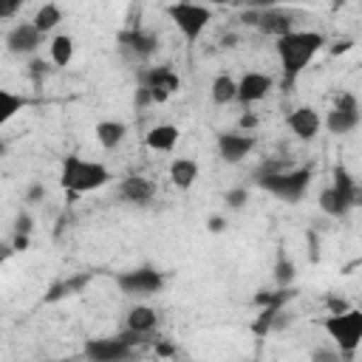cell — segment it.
<instances>
[{"instance_id": "cell-2", "label": "cell", "mask_w": 362, "mask_h": 362, "mask_svg": "<svg viewBox=\"0 0 362 362\" xmlns=\"http://www.w3.org/2000/svg\"><path fill=\"white\" fill-rule=\"evenodd\" d=\"M110 181V170L99 161L82 158V156H68L62 158L59 167V187L74 192V195H85V192H96L102 187H107Z\"/></svg>"}, {"instance_id": "cell-14", "label": "cell", "mask_w": 362, "mask_h": 362, "mask_svg": "<svg viewBox=\"0 0 362 362\" xmlns=\"http://www.w3.org/2000/svg\"><path fill=\"white\" fill-rule=\"evenodd\" d=\"M215 147H218L221 161H226V164H238V161H243V158L255 150V136H252V133H240V130L221 133L218 141H215Z\"/></svg>"}, {"instance_id": "cell-21", "label": "cell", "mask_w": 362, "mask_h": 362, "mask_svg": "<svg viewBox=\"0 0 362 362\" xmlns=\"http://www.w3.org/2000/svg\"><path fill=\"white\" fill-rule=\"evenodd\" d=\"M198 173H201V167H198L195 158H175V161L170 164V181H173V187L181 189V192L192 189V184L198 181Z\"/></svg>"}, {"instance_id": "cell-18", "label": "cell", "mask_w": 362, "mask_h": 362, "mask_svg": "<svg viewBox=\"0 0 362 362\" xmlns=\"http://www.w3.org/2000/svg\"><path fill=\"white\" fill-rule=\"evenodd\" d=\"M156 325H158V311H156L153 305H147V303L133 305V308L127 311V317H124V331H130V334H136V337L153 334Z\"/></svg>"}, {"instance_id": "cell-17", "label": "cell", "mask_w": 362, "mask_h": 362, "mask_svg": "<svg viewBox=\"0 0 362 362\" xmlns=\"http://www.w3.org/2000/svg\"><path fill=\"white\" fill-rule=\"evenodd\" d=\"M156 195V184L144 175H127L119 181V198L127 201V204H136V206H144L150 204Z\"/></svg>"}, {"instance_id": "cell-10", "label": "cell", "mask_w": 362, "mask_h": 362, "mask_svg": "<svg viewBox=\"0 0 362 362\" xmlns=\"http://www.w3.org/2000/svg\"><path fill=\"white\" fill-rule=\"evenodd\" d=\"M116 286L130 297H150V294L161 291L164 274L153 266H136V269H127V272L116 274Z\"/></svg>"}, {"instance_id": "cell-15", "label": "cell", "mask_w": 362, "mask_h": 362, "mask_svg": "<svg viewBox=\"0 0 362 362\" xmlns=\"http://www.w3.org/2000/svg\"><path fill=\"white\" fill-rule=\"evenodd\" d=\"M119 42H122V51H124V54H130L136 62L150 59V57L156 54V45H158L156 34H153V31H147V28H139V25H136V28L122 31Z\"/></svg>"}, {"instance_id": "cell-16", "label": "cell", "mask_w": 362, "mask_h": 362, "mask_svg": "<svg viewBox=\"0 0 362 362\" xmlns=\"http://www.w3.org/2000/svg\"><path fill=\"white\" fill-rule=\"evenodd\" d=\"M286 124H288V130H291L297 139L311 141V139L322 130V116H320L311 105H300V107H294V110L286 116Z\"/></svg>"}, {"instance_id": "cell-36", "label": "cell", "mask_w": 362, "mask_h": 362, "mask_svg": "<svg viewBox=\"0 0 362 362\" xmlns=\"http://www.w3.org/2000/svg\"><path fill=\"white\" fill-rule=\"evenodd\" d=\"M42 192H45V189H42V187H40V184H34V187H31V189H28V201H37V198H40V195H42Z\"/></svg>"}, {"instance_id": "cell-13", "label": "cell", "mask_w": 362, "mask_h": 362, "mask_svg": "<svg viewBox=\"0 0 362 362\" xmlns=\"http://www.w3.org/2000/svg\"><path fill=\"white\" fill-rule=\"evenodd\" d=\"M269 90H272V76H269V74H263V71H246V74L238 79L235 102H240L243 107H252V105L263 102Z\"/></svg>"}, {"instance_id": "cell-5", "label": "cell", "mask_w": 362, "mask_h": 362, "mask_svg": "<svg viewBox=\"0 0 362 362\" xmlns=\"http://www.w3.org/2000/svg\"><path fill=\"white\" fill-rule=\"evenodd\" d=\"M257 184H260L266 192H272L274 198L294 204V201H300V198L308 192V187H311V170H308V167H297V170H272V173L260 175Z\"/></svg>"}, {"instance_id": "cell-27", "label": "cell", "mask_w": 362, "mask_h": 362, "mask_svg": "<svg viewBox=\"0 0 362 362\" xmlns=\"http://www.w3.org/2000/svg\"><path fill=\"white\" fill-rule=\"evenodd\" d=\"M246 201H249V189H246V187H232V189L223 192V204H226L229 209H243Z\"/></svg>"}, {"instance_id": "cell-29", "label": "cell", "mask_w": 362, "mask_h": 362, "mask_svg": "<svg viewBox=\"0 0 362 362\" xmlns=\"http://www.w3.org/2000/svg\"><path fill=\"white\" fill-rule=\"evenodd\" d=\"M20 8H23L20 0H0V20H11V17H17Z\"/></svg>"}, {"instance_id": "cell-19", "label": "cell", "mask_w": 362, "mask_h": 362, "mask_svg": "<svg viewBox=\"0 0 362 362\" xmlns=\"http://www.w3.org/2000/svg\"><path fill=\"white\" fill-rule=\"evenodd\" d=\"M178 139H181V130L170 122H161V124H153L147 133H144V144L153 150V153H173L178 147Z\"/></svg>"}, {"instance_id": "cell-33", "label": "cell", "mask_w": 362, "mask_h": 362, "mask_svg": "<svg viewBox=\"0 0 362 362\" xmlns=\"http://www.w3.org/2000/svg\"><path fill=\"white\" fill-rule=\"evenodd\" d=\"M28 235H14V240H11V252H25L28 249Z\"/></svg>"}, {"instance_id": "cell-32", "label": "cell", "mask_w": 362, "mask_h": 362, "mask_svg": "<svg viewBox=\"0 0 362 362\" xmlns=\"http://www.w3.org/2000/svg\"><path fill=\"white\" fill-rule=\"evenodd\" d=\"M28 74H31V79H34V82H42V76L48 74V65H45L42 59H34V62H31V71H28Z\"/></svg>"}, {"instance_id": "cell-3", "label": "cell", "mask_w": 362, "mask_h": 362, "mask_svg": "<svg viewBox=\"0 0 362 362\" xmlns=\"http://www.w3.org/2000/svg\"><path fill=\"white\" fill-rule=\"evenodd\" d=\"M356 201H359V184L354 181V175L345 167H337L334 170V184H328L320 192L317 206L328 218H345L356 206Z\"/></svg>"}, {"instance_id": "cell-28", "label": "cell", "mask_w": 362, "mask_h": 362, "mask_svg": "<svg viewBox=\"0 0 362 362\" xmlns=\"http://www.w3.org/2000/svg\"><path fill=\"white\" fill-rule=\"evenodd\" d=\"M311 362H342V354L337 348H317L311 351Z\"/></svg>"}, {"instance_id": "cell-30", "label": "cell", "mask_w": 362, "mask_h": 362, "mask_svg": "<svg viewBox=\"0 0 362 362\" xmlns=\"http://www.w3.org/2000/svg\"><path fill=\"white\" fill-rule=\"evenodd\" d=\"M14 229H17V235H31V215L28 212H20L17 215V221H14Z\"/></svg>"}, {"instance_id": "cell-24", "label": "cell", "mask_w": 362, "mask_h": 362, "mask_svg": "<svg viewBox=\"0 0 362 362\" xmlns=\"http://www.w3.org/2000/svg\"><path fill=\"white\" fill-rule=\"evenodd\" d=\"M62 23V8L57 6V3H42L40 8H37V14L31 17V25L45 37V34H51L57 25Z\"/></svg>"}, {"instance_id": "cell-20", "label": "cell", "mask_w": 362, "mask_h": 362, "mask_svg": "<svg viewBox=\"0 0 362 362\" xmlns=\"http://www.w3.org/2000/svg\"><path fill=\"white\" fill-rule=\"evenodd\" d=\"M93 139L102 150H116L127 139V124L119 122V119H102V122L93 124Z\"/></svg>"}, {"instance_id": "cell-12", "label": "cell", "mask_w": 362, "mask_h": 362, "mask_svg": "<svg viewBox=\"0 0 362 362\" xmlns=\"http://www.w3.org/2000/svg\"><path fill=\"white\" fill-rule=\"evenodd\" d=\"M40 45H42V34L31 25V20H23L17 25H11L8 34H6V48L14 57H31V54H37Z\"/></svg>"}, {"instance_id": "cell-9", "label": "cell", "mask_w": 362, "mask_h": 362, "mask_svg": "<svg viewBox=\"0 0 362 362\" xmlns=\"http://www.w3.org/2000/svg\"><path fill=\"white\" fill-rule=\"evenodd\" d=\"M359 102H356V96L354 93H339L337 96V105L325 113V119H322V127L328 130V133H334V136H348V133H354L356 127H359Z\"/></svg>"}, {"instance_id": "cell-23", "label": "cell", "mask_w": 362, "mask_h": 362, "mask_svg": "<svg viewBox=\"0 0 362 362\" xmlns=\"http://www.w3.org/2000/svg\"><path fill=\"white\" fill-rule=\"evenodd\" d=\"M28 107V99L17 90H8V88H0V130L14 119L20 116L23 110Z\"/></svg>"}, {"instance_id": "cell-8", "label": "cell", "mask_w": 362, "mask_h": 362, "mask_svg": "<svg viewBox=\"0 0 362 362\" xmlns=\"http://www.w3.org/2000/svg\"><path fill=\"white\" fill-rule=\"evenodd\" d=\"M139 88L150 96L153 105H164L167 99H173L178 93L181 79L170 65H153V68L139 71Z\"/></svg>"}, {"instance_id": "cell-4", "label": "cell", "mask_w": 362, "mask_h": 362, "mask_svg": "<svg viewBox=\"0 0 362 362\" xmlns=\"http://www.w3.org/2000/svg\"><path fill=\"white\" fill-rule=\"evenodd\" d=\"M322 331L334 339V345L342 356H354L362 342V311L345 308L339 314H328L322 320Z\"/></svg>"}, {"instance_id": "cell-35", "label": "cell", "mask_w": 362, "mask_h": 362, "mask_svg": "<svg viewBox=\"0 0 362 362\" xmlns=\"http://www.w3.org/2000/svg\"><path fill=\"white\" fill-rule=\"evenodd\" d=\"M348 48H351V40H342V42H337V45H334L331 51H334V54H345Z\"/></svg>"}, {"instance_id": "cell-34", "label": "cell", "mask_w": 362, "mask_h": 362, "mask_svg": "<svg viewBox=\"0 0 362 362\" xmlns=\"http://www.w3.org/2000/svg\"><path fill=\"white\" fill-rule=\"evenodd\" d=\"M223 226H226V223H223V218H218V215H215V218H209V229H212V232H221Z\"/></svg>"}, {"instance_id": "cell-11", "label": "cell", "mask_w": 362, "mask_h": 362, "mask_svg": "<svg viewBox=\"0 0 362 362\" xmlns=\"http://www.w3.org/2000/svg\"><path fill=\"white\" fill-rule=\"evenodd\" d=\"M243 20L249 25H257L263 34H272L274 40L288 34L294 28V17L283 8H263V11H252V14H243Z\"/></svg>"}, {"instance_id": "cell-1", "label": "cell", "mask_w": 362, "mask_h": 362, "mask_svg": "<svg viewBox=\"0 0 362 362\" xmlns=\"http://www.w3.org/2000/svg\"><path fill=\"white\" fill-rule=\"evenodd\" d=\"M325 48V37L320 31H308V28H291L288 34L274 40V51L280 59V71L286 85L294 82L308 65L311 59Z\"/></svg>"}, {"instance_id": "cell-25", "label": "cell", "mask_w": 362, "mask_h": 362, "mask_svg": "<svg viewBox=\"0 0 362 362\" xmlns=\"http://www.w3.org/2000/svg\"><path fill=\"white\" fill-rule=\"evenodd\" d=\"M235 93H238V79L229 76V74H218L209 85V96L215 105H229L235 102Z\"/></svg>"}, {"instance_id": "cell-6", "label": "cell", "mask_w": 362, "mask_h": 362, "mask_svg": "<svg viewBox=\"0 0 362 362\" xmlns=\"http://www.w3.org/2000/svg\"><path fill=\"white\" fill-rule=\"evenodd\" d=\"M167 17L181 31V37L192 45V42H198V37L212 23V8L198 6V3H170L167 6Z\"/></svg>"}, {"instance_id": "cell-31", "label": "cell", "mask_w": 362, "mask_h": 362, "mask_svg": "<svg viewBox=\"0 0 362 362\" xmlns=\"http://www.w3.org/2000/svg\"><path fill=\"white\" fill-rule=\"evenodd\" d=\"M255 127H257V116H255V113H243L240 122H238V130H240V133H252Z\"/></svg>"}, {"instance_id": "cell-26", "label": "cell", "mask_w": 362, "mask_h": 362, "mask_svg": "<svg viewBox=\"0 0 362 362\" xmlns=\"http://www.w3.org/2000/svg\"><path fill=\"white\" fill-rule=\"evenodd\" d=\"M272 277H274V283H277L280 288H288V286L294 283V277H297L294 260H288L286 255H277V263H274V269H272Z\"/></svg>"}, {"instance_id": "cell-7", "label": "cell", "mask_w": 362, "mask_h": 362, "mask_svg": "<svg viewBox=\"0 0 362 362\" xmlns=\"http://www.w3.org/2000/svg\"><path fill=\"white\" fill-rule=\"evenodd\" d=\"M139 339L141 337H136L130 331L116 334V337H93L85 342V356H88V362H124L133 354Z\"/></svg>"}, {"instance_id": "cell-22", "label": "cell", "mask_w": 362, "mask_h": 362, "mask_svg": "<svg viewBox=\"0 0 362 362\" xmlns=\"http://www.w3.org/2000/svg\"><path fill=\"white\" fill-rule=\"evenodd\" d=\"M48 54H51V62L57 68H68L74 54H76V42L71 34H54L51 42H48Z\"/></svg>"}]
</instances>
